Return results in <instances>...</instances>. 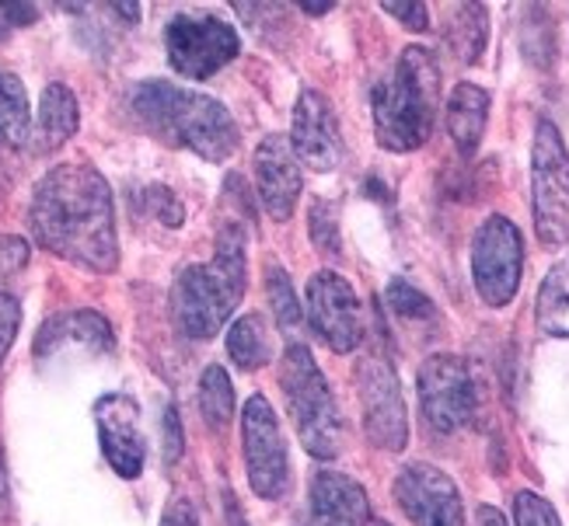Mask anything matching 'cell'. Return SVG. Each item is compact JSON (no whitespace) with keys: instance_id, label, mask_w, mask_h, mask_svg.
Instances as JSON below:
<instances>
[{"instance_id":"1","label":"cell","mask_w":569,"mask_h":526,"mask_svg":"<svg viewBox=\"0 0 569 526\" xmlns=\"http://www.w3.org/2000/svg\"><path fill=\"white\" fill-rule=\"evenodd\" d=\"M29 227L39 247L84 272L109 275L119 265L112 189L88 161H67L42 174L32 192Z\"/></svg>"},{"instance_id":"2","label":"cell","mask_w":569,"mask_h":526,"mask_svg":"<svg viewBox=\"0 0 569 526\" xmlns=\"http://www.w3.org/2000/svg\"><path fill=\"white\" fill-rule=\"evenodd\" d=\"M130 109L154 136L171 146L192 150L196 158L210 164L228 161L241 143L238 122L224 102L171 81L137 84L130 94Z\"/></svg>"},{"instance_id":"3","label":"cell","mask_w":569,"mask_h":526,"mask_svg":"<svg viewBox=\"0 0 569 526\" xmlns=\"http://www.w3.org/2000/svg\"><path fill=\"white\" fill-rule=\"evenodd\" d=\"M244 223L228 220L217 234V252L210 262L186 265L171 286V314L182 335L203 342L213 338L234 317L244 286H249V262H244Z\"/></svg>"},{"instance_id":"4","label":"cell","mask_w":569,"mask_h":526,"mask_svg":"<svg viewBox=\"0 0 569 526\" xmlns=\"http://www.w3.org/2000/svg\"><path fill=\"white\" fill-rule=\"evenodd\" d=\"M440 105V70L427 45H409L395 60L388 78L375 84L370 112H375V136L391 154L419 150L437 122Z\"/></svg>"},{"instance_id":"5","label":"cell","mask_w":569,"mask_h":526,"mask_svg":"<svg viewBox=\"0 0 569 526\" xmlns=\"http://www.w3.org/2000/svg\"><path fill=\"white\" fill-rule=\"evenodd\" d=\"M280 391L301 446L315 461H336L342 449V415L326 373L305 342H287L280 363Z\"/></svg>"},{"instance_id":"6","label":"cell","mask_w":569,"mask_h":526,"mask_svg":"<svg viewBox=\"0 0 569 526\" xmlns=\"http://www.w3.org/2000/svg\"><path fill=\"white\" fill-rule=\"evenodd\" d=\"M531 210L541 244H569V150L549 119L538 122L531 143Z\"/></svg>"},{"instance_id":"7","label":"cell","mask_w":569,"mask_h":526,"mask_svg":"<svg viewBox=\"0 0 569 526\" xmlns=\"http://www.w3.org/2000/svg\"><path fill=\"white\" fill-rule=\"evenodd\" d=\"M164 53L171 70L182 78L207 81L241 53V36L217 14L182 11L164 24Z\"/></svg>"},{"instance_id":"8","label":"cell","mask_w":569,"mask_h":526,"mask_svg":"<svg viewBox=\"0 0 569 526\" xmlns=\"http://www.w3.org/2000/svg\"><path fill=\"white\" fill-rule=\"evenodd\" d=\"M525 237L517 223L492 213L472 237V280L486 307H507L521 290Z\"/></svg>"},{"instance_id":"9","label":"cell","mask_w":569,"mask_h":526,"mask_svg":"<svg viewBox=\"0 0 569 526\" xmlns=\"http://www.w3.org/2000/svg\"><path fill=\"white\" fill-rule=\"evenodd\" d=\"M357 394L363 412V433L378 449L402 454L409 446V415L399 377L385 353H363L357 360Z\"/></svg>"},{"instance_id":"10","label":"cell","mask_w":569,"mask_h":526,"mask_svg":"<svg viewBox=\"0 0 569 526\" xmlns=\"http://www.w3.org/2000/svg\"><path fill=\"white\" fill-rule=\"evenodd\" d=\"M416 391H419L423 418L440 436H451L476 418L479 387L472 377V366H468L461 356H451V353L430 356L423 366H419Z\"/></svg>"},{"instance_id":"11","label":"cell","mask_w":569,"mask_h":526,"mask_svg":"<svg viewBox=\"0 0 569 526\" xmlns=\"http://www.w3.org/2000/svg\"><path fill=\"white\" fill-rule=\"evenodd\" d=\"M241 449H244V471H249L252 492L266 498V503L283 498L290 492L287 439L273 405L262 394H252L241 408Z\"/></svg>"},{"instance_id":"12","label":"cell","mask_w":569,"mask_h":526,"mask_svg":"<svg viewBox=\"0 0 569 526\" xmlns=\"http://www.w3.org/2000/svg\"><path fill=\"white\" fill-rule=\"evenodd\" d=\"M308 321L332 353H353L363 342L360 296L339 272L321 269L308 280Z\"/></svg>"},{"instance_id":"13","label":"cell","mask_w":569,"mask_h":526,"mask_svg":"<svg viewBox=\"0 0 569 526\" xmlns=\"http://www.w3.org/2000/svg\"><path fill=\"white\" fill-rule=\"evenodd\" d=\"M395 503L412 526H465L461 492L433 464H406L395 478Z\"/></svg>"},{"instance_id":"14","label":"cell","mask_w":569,"mask_h":526,"mask_svg":"<svg viewBox=\"0 0 569 526\" xmlns=\"http://www.w3.org/2000/svg\"><path fill=\"white\" fill-rule=\"evenodd\" d=\"M94 422H98V443L109 467L119 478L137 482L147 464V439L140 433V408L137 401L127 394H106L94 405Z\"/></svg>"},{"instance_id":"15","label":"cell","mask_w":569,"mask_h":526,"mask_svg":"<svg viewBox=\"0 0 569 526\" xmlns=\"http://www.w3.org/2000/svg\"><path fill=\"white\" fill-rule=\"evenodd\" d=\"M290 146L297 161H305L311 171H336L342 161V130L332 102L321 91L308 88L301 91L293 105V127H290Z\"/></svg>"},{"instance_id":"16","label":"cell","mask_w":569,"mask_h":526,"mask_svg":"<svg viewBox=\"0 0 569 526\" xmlns=\"http://www.w3.org/2000/svg\"><path fill=\"white\" fill-rule=\"evenodd\" d=\"M256 189H259V203L269 213V220H290L297 199H301L305 179H301V164L290 146V136L283 133H269L256 146Z\"/></svg>"},{"instance_id":"17","label":"cell","mask_w":569,"mask_h":526,"mask_svg":"<svg viewBox=\"0 0 569 526\" xmlns=\"http://www.w3.org/2000/svg\"><path fill=\"white\" fill-rule=\"evenodd\" d=\"M293 526H370V503L363 485L339 471H315L308 503Z\"/></svg>"},{"instance_id":"18","label":"cell","mask_w":569,"mask_h":526,"mask_svg":"<svg viewBox=\"0 0 569 526\" xmlns=\"http://www.w3.org/2000/svg\"><path fill=\"white\" fill-rule=\"evenodd\" d=\"M116 335L98 311H70L49 317L36 335V360H46L60 348H88V353H112Z\"/></svg>"},{"instance_id":"19","label":"cell","mask_w":569,"mask_h":526,"mask_svg":"<svg viewBox=\"0 0 569 526\" xmlns=\"http://www.w3.org/2000/svg\"><path fill=\"white\" fill-rule=\"evenodd\" d=\"M443 119H448V133L461 154H476L489 122V91L472 81L455 84V91L448 94Z\"/></svg>"},{"instance_id":"20","label":"cell","mask_w":569,"mask_h":526,"mask_svg":"<svg viewBox=\"0 0 569 526\" xmlns=\"http://www.w3.org/2000/svg\"><path fill=\"white\" fill-rule=\"evenodd\" d=\"M81 127V109H78V98L67 84H49L42 91V102H39V119L32 127V143L39 154H53L60 150L73 133Z\"/></svg>"},{"instance_id":"21","label":"cell","mask_w":569,"mask_h":526,"mask_svg":"<svg viewBox=\"0 0 569 526\" xmlns=\"http://www.w3.org/2000/svg\"><path fill=\"white\" fill-rule=\"evenodd\" d=\"M535 321L549 338H569V255L559 259L538 286Z\"/></svg>"},{"instance_id":"22","label":"cell","mask_w":569,"mask_h":526,"mask_svg":"<svg viewBox=\"0 0 569 526\" xmlns=\"http://www.w3.org/2000/svg\"><path fill=\"white\" fill-rule=\"evenodd\" d=\"M228 356L241 373H256L273 360V342L259 314H241L228 328Z\"/></svg>"},{"instance_id":"23","label":"cell","mask_w":569,"mask_h":526,"mask_svg":"<svg viewBox=\"0 0 569 526\" xmlns=\"http://www.w3.org/2000/svg\"><path fill=\"white\" fill-rule=\"evenodd\" d=\"M32 109L18 73L0 70V146H24L32 140Z\"/></svg>"},{"instance_id":"24","label":"cell","mask_w":569,"mask_h":526,"mask_svg":"<svg viewBox=\"0 0 569 526\" xmlns=\"http://www.w3.org/2000/svg\"><path fill=\"white\" fill-rule=\"evenodd\" d=\"M489 39V11L486 4H458L448 21V42L461 63H476Z\"/></svg>"},{"instance_id":"25","label":"cell","mask_w":569,"mask_h":526,"mask_svg":"<svg viewBox=\"0 0 569 526\" xmlns=\"http://www.w3.org/2000/svg\"><path fill=\"white\" fill-rule=\"evenodd\" d=\"M234 408H238L234 384L224 373V366H217V363L207 366L203 377H200V415H203V422L213 433H224L234 422Z\"/></svg>"},{"instance_id":"26","label":"cell","mask_w":569,"mask_h":526,"mask_svg":"<svg viewBox=\"0 0 569 526\" xmlns=\"http://www.w3.org/2000/svg\"><path fill=\"white\" fill-rule=\"evenodd\" d=\"M266 296H269V307H273L277 328L287 335V342H301V324H305L301 304H297V290L280 262L266 265Z\"/></svg>"},{"instance_id":"27","label":"cell","mask_w":569,"mask_h":526,"mask_svg":"<svg viewBox=\"0 0 569 526\" xmlns=\"http://www.w3.org/2000/svg\"><path fill=\"white\" fill-rule=\"evenodd\" d=\"M385 304H388V311L395 317H402V321H433L437 317L433 300L423 290H416L412 283H406V280H391L388 283Z\"/></svg>"},{"instance_id":"28","label":"cell","mask_w":569,"mask_h":526,"mask_svg":"<svg viewBox=\"0 0 569 526\" xmlns=\"http://www.w3.org/2000/svg\"><path fill=\"white\" fill-rule=\"evenodd\" d=\"M308 231H311V244L318 247V255H339V223H336V210L326 199H315L311 216H308Z\"/></svg>"},{"instance_id":"29","label":"cell","mask_w":569,"mask_h":526,"mask_svg":"<svg viewBox=\"0 0 569 526\" xmlns=\"http://www.w3.org/2000/svg\"><path fill=\"white\" fill-rule=\"evenodd\" d=\"M513 523L517 526H562L559 513L549 498H541L538 492H517L513 495Z\"/></svg>"},{"instance_id":"30","label":"cell","mask_w":569,"mask_h":526,"mask_svg":"<svg viewBox=\"0 0 569 526\" xmlns=\"http://www.w3.org/2000/svg\"><path fill=\"white\" fill-rule=\"evenodd\" d=\"M18 328H21V304L11 293H0V363L11 353Z\"/></svg>"},{"instance_id":"31","label":"cell","mask_w":569,"mask_h":526,"mask_svg":"<svg viewBox=\"0 0 569 526\" xmlns=\"http://www.w3.org/2000/svg\"><path fill=\"white\" fill-rule=\"evenodd\" d=\"M381 11H388L395 21H402L409 32H427L430 29L427 4H419V0H385Z\"/></svg>"},{"instance_id":"32","label":"cell","mask_w":569,"mask_h":526,"mask_svg":"<svg viewBox=\"0 0 569 526\" xmlns=\"http://www.w3.org/2000/svg\"><path fill=\"white\" fill-rule=\"evenodd\" d=\"M182 422L176 408H164V464H176L182 457Z\"/></svg>"},{"instance_id":"33","label":"cell","mask_w":569,"mask_h":526,"mask_svg":"<svg viewBox=\"0 0 569 526\" xmlns=\"http://www.w3.org/2000/svg\"><path fill=\"white\" fill-rule=\"evenodd\" d=\"M161 526H200V516H196L189 498H171L161 516Z\"/></svg>"},{"instance_id":"34","label":"cell","mask_w":569,"mask_h":526,"mask_svg":"<svg viewBox=\"0 0 569 526\" xmlns=\"http://www.w3.org/2000/svg\"><path fill=\"white\" fill-rule=\"evenodd\" d=\"M11 516V488H8V467L0 461V526H8Z\"/></svg>"},{"instance_id":"35","label":"cell","mask_w":569,"mask_h":526,"mask_svg":"<svg viewBox=\"0 0 569 526\" xmlns=\"http://www.w3.org/2000/svg\"><path fill=\"white\" fill-rule=\"evenodd\" d=\"M224 509H228V526H249V519H244L238 498L231 495V488H224Z\"/></svg>"},{"instance_id":"36","label":"cell","mask_w":569,"mask_h":526,"mask_svg":"<svg viewBox=\"0 0 569 526\" xmlns=\"http://www.w3.org/2000/svg\"><path fill=\"white\" fill-rule=\"evenodd\" d=\"M0 11H4L11 21H36L39 18V11L32 4H0Z\"/></svg>"},{"instance_id":"37","label":"cell","mask_w":569,"mask_h":526,"mask_svg":"<svg viewBox=\"0 0 569 526\" xmlns=\"http://www.w3.org/2000/svg\"><path fill=\"white\" fill-rule=\"evenodd\" d=\"M479 526H507V523H503V516L492 509V506H482L479 509Z\"/></svg>"},{"instance_id":"38","label":"cell","mask_w":569,"mask_h":526,"mask_svg":"<svg viewBox=\"0 0 569 526\" xmlns=\"http://www.w3.org/2000/svg\"><path fill=\"white\" fill-rule=\"evenodd\" d=\"M332 8H336V4H311V0H301V11H308V14H315V18H318V14H329Z\"/></svg>"},{"instance_id":"39","label":"cell","mask_w":569,"mask_h":526,"mask_svg":"<svg viewBox=\"0 0 569 526\" xmlns=\"http://www.w3.org/2000/svg\"><path fill=\"white\" fill-rule=\"evenodd\" d=\"M370 526H388L385 519H370Z\"/></svg>"}]
</instances>
